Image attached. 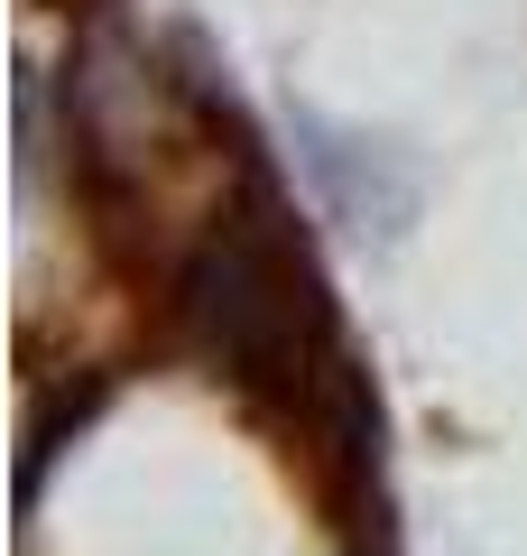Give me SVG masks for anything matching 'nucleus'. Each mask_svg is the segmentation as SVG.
I'll use <instances>...</instances> for the list:
<instances>
[{
  "label": "nucleus",
  "mask_w": 527,
  "mask_h": 556,
  "mask_svg": "<svg viewBox=\"0 0 527 556\" xmlns=\"http://www.w3.org/2000/svg\"><path fill=\"white\" fill-rule=\"evenodd\" d=\"M296 437H306V464H314V492L343 510V529L380 501V390L351 353H333L324 371L306 380L296 399Z\"/></svg>",
  "instance_id": "2"
},
{
  "label": "nucleus",
  "mask_w": 527,
  "mask_h": 556,
  "mask_svg": "<svg viewBox=\"0 0 527 556\" xmlns=\"http://www.w3.org/2000/svg\"><path fill=\"white\" fill-rule=\"evenodd\" d=\"M93 408H102V380H83V390H65V399H47V408H38L28 455H20V510H38V501H47V464L83 437V417H93Z\"/></svg>",
  "instance_id": "3"
},
{
  "label": "nucleus",
  "mask_w": 527,
  "mask_h": 556,
  "mask_svg": "<svg viewBox=\"0 0 527 556\" xmlns=\"http://www.w3.org/2000/svg\"><path fill=\"white\" fill-rule=\"evenodd\" d=\"M176 306L204 334V353L222 362V380L250 399H306V380L343 353L324 306V278H314L306 241L278 223L269 186H259L241 214H222V232L185 260L176 278Z\"/></svg>",
  "instance_id": "1"
}]
</instances>
